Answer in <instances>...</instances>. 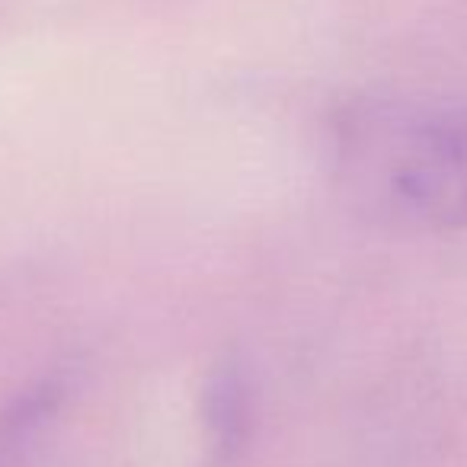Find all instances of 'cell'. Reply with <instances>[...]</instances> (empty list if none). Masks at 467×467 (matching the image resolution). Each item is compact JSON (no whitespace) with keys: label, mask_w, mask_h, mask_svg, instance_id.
Instances as JSON below:
<instances>
[{"label":"cell","mask_w":467,"mask_h":467,"mask_svg":"<svg viewBox=\"0 0 467 467\" xmlns=\"http://www.w3.org/2000/svg\"><path fill=\"white\" fill-rule=\"evenodd\" d=\"M333 182L368 224L400 234L467 227V103L356 99L333 119Z\"/></svg>","instance_id":"6da1fadb"},{"label":"cell","mask_w":467,"mask_h":467,"mask_svg":"<svg viewBox=\"0 0 467 467\" xmlns=\"http://www.w3.org/2000/svg\"><path fill=\"white\" fill-rule=\"evenodd\" d=\"M205 467H237L256 432V394L241 352H221L199 384Z\"/></svg>","instance_id":"7a4b0ae2"},{"label":"cell","mask_w":467,"mask_h":467,"mask_svg":"<svg viewBox=\"0 0 467 467\" xmlns=\"http://www.w3.org/2000/svg\"><path fill=\"white\" fill-rule=\"evenodd\" d=\"M65 397H67V381L58 375L39 378L36 384L23 388L7 407L0 410V439L29 445L39 435V429L58 416Z\"/></svg>","instance_id":"3957f363"},{"label":"cell","mask_w":467,"mask_h":467,"mask_svg":"<svg viewBox=\"0 0 467 467\" xmlns=\"http://www.w3.org/2000/svg\"><path fill=\"white\" fill-rule=\"evenodd\" d=\"M29 445H20V441H7L0 439V467H16Z\"/></svg>","instance_id":"277c9868"}]
</instances>
